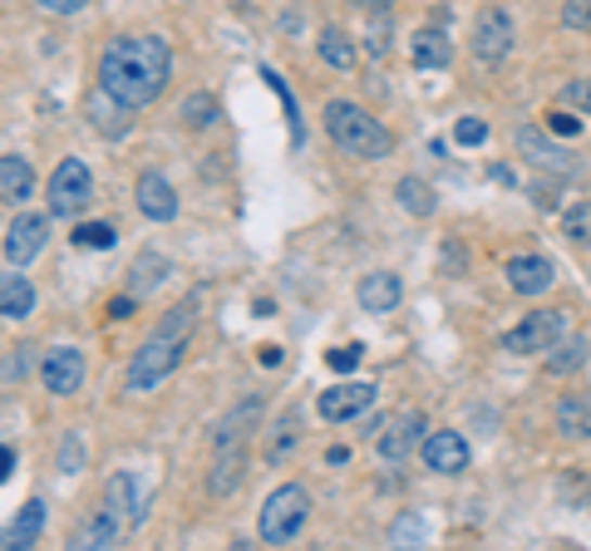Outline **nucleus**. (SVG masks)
Masks as SVG:
<instances>
[{"instance_id": "nucleus-2", "label": "nucleus", "mask_w": 591, "mask_h": 551, "mask_svg": "<svg viewBox=\"0 0 591 551\" xmlns=\"http://www.w3.org/2000/svg\"><path fill=\"white\" fill-rule=\"evenodd\" d=\"M197 300H203V291H197L188 306H178L172 316H163V325H153V335L143 339L139 350H133L129 360V394H149L158 389L163 380H168L178 364H183V350H188V335H193L197 325Z\"/></svg>"}, {"instance_id": "nucleus-39", "label": "nucleus", "mask_w": 591, "mask_h": 551, "mask_svg": "<svg viewBox=\"0 0 591 551\" xmlns=\"http://www.w3.org/2000/svg\"><path fill=\"white\" fill-rule=\"evenodd\" d=\"M30 374V345H11V355H5V384L25 380Z\"/></svg>"}, {"instance_id": "nucleus-41", "label": "nucleus", "mask_w": 591, "mask_h": 551, "mask_svg": "<svg viewBox=\"0 0 591 551\" xmlns=\"http://www.w3.org/2000/svg\"><path fill=\"white\" fill-rule=\"evenodd\" d=\"M548 128H552V133H562V138H577V133H581V118H577V108H571V114H567V104H562L557 114L548 118Z\"/></svg>"}, {"instance_id": "nucleus-15", "label": "nucleus", "mask_w": 591, "mask_h": 551, "mask_svg": "<svg viewBox=\"0 0 591 551\" xmlns=\"http://www.w3.org/2000/svg\"><path fill=\"white\" fill-rule=\"evenodd\" d=\"M508 271V286L517 291V296H542V291H552V281H557V271H552V261L548 256H538V252H523V256H513V261L503 266Z\"/></svg>"}, {"instance_id": "nucleus-12", "label": "nucleus", "mask_w": 591, "mask_h": 551, "mask_svg": "<svg viewBox=\"0 0 591 551\" xmlns=\"http://www.w3.org/2000/svg\"><path fill=\"white\" fill-rule=\"evenodd\" d=\"M261 409H267V403H261V394H252V399H242L232 413H222V419H217V428H213V448H217V453L247 444V434L261 424Z\"/></svg>"}, {"instance_id": "nucleus-24", "label": "nucleus", "mask_w": 591, "mask_h": 551, "mask_svg": "<svg viewBox=\"0 0 591 551\" xmlns=\"http://www.w3.org/2000/svg\"><path fill=\"white\" fill-rule=\"evenodd\" d=\"M242 477H247V448H227V453H217L213 473H207V492H213V498H227V492H236Z\"/></svg>"}, {"instance_id": "nucleus-28", "label": "nucleus", "mask_w": 591, "mask_h": 551, "mask_svg": "<svg viewBox=\"0 0 591 551\" xmlns=\"http://www.w3.org/2000/svg\"><path fill=\"white\" fill-rule=\"evenodd\" d=\"M40 527H44V502L40 498H30L25 502V512L5 527V547L11 551H21V547H35V537H40Z\"/></svg>"}, {"instance_id": "nucleus-38", "label": "nucleus", "mask_w": 591, "mask_h": 551, "mask_svg": "<svg viewBox=\"0 0 591 551\" xmlns=\"http://www.w3.org/2000/svg\"><path fill=\"white\" fill-rule=\"evenodd\" d=\"M360 360H365V345H341V350H331V355H325V364H331L335 374H350Z\"/></svg>"}, {"instance_id": "nucleus-44", "label": "nucleus", "mask_w": 591, "mask_h": 551, "mask_svg": "<svg viewBox=\"0 0 591 551\" xmlns=\"http://www.w3.org/2000/svg\"><path fill=\"white\" fill-rule=\"evenodd\" d=\"M355 11H365V15H389L399 5V0H350Z\"/></svg>"}, {"instance_id": "nucleus-31", "label": "nucleus", "mask_w": 591, "mask_h": 551, "mask_svg": "<svg viewBox=\"0 0 591 551\" xmlns=\"http://www.w3.org/2000/svg\"><path fill=\"white\" fill-rule=\"evenodd\" d=\"M581 364H587V339H557V345H552L548 350V370L552 374H571V370H581Z\"/></svg>"}, {"instance_id": "nucleus-40", "label": "nucleus", "mask_w": 591, "mask_h": 551, "mask_svg": "<svg viewBox=\"0 0 591 551\" xmlns=\"http://www.w3.org/2000/svg\"><path fill=\"white\" fill-rule=\"evenodd\" d=\"M453 138H459L463 149H478V143L488 138V124H484V118H463V124L453 128Z\"/></svg>"}, {"instance_id": "nucleus-22", "label": "nucleus", "mask_w": 591, "mask_h": 551, "mask_svg": "<svg viewBox=\"0 0 591 551\" xmlns=\"http://www.w3.org/2000/svg\"><path fill=\"white\" fill-rule=\"evenodd\" d=\"M517 153H523L527 163H538V168H552V172H567L571 158L552 143L548 133H538V128H517Z\"/></svg>"}, {"instance_id": "nucleus-4", "label": "nucleus", "mask_w": 591, "mask_h": 551, "mask_svg": "<svg viewBox=\"0 0 591 551\" xmlns=\"http://www.w3.org/2000/svg\"><path fill=\"white\" fill-rule=\"evenodd\" d=\"M311 522V492L301 483H281L267 502H261V517H257V531L267 547H291V541L306 531Z\"/></svg>"}, {"instance_id": "nucleus-5", "label": "nucleus", "mask_w": 591, "mask_h": 551, "mask_svg": "<svg viewBox=\"0 0 591 551\" xmlns=\"http://www.w3.org/2000/svg\"><path fill=\"white\" fill-rule=\"evenodd\" d=\"M44 197H50V217H79L89 207V197H94V172H89V163L85 158H65L50 172Z\"/></svg>"}, {"instance_id": "nucleus-9", "label": "nucleus", "mask_w": 591, "mask_h": 551, "mask_svg": "<svg viewBox=\"0 0 591 551\" xmlns=\"http://www.w3.org/2000/svg\"><path fill=\"white\" fill-rule=\"evenodd\" d=\"M44 236H50V217L40 213H15L5 222V266H30L40 256Z\"/></svg>"}, {"instance_id": "nucleus-37", "label": "nucleus", "mask_w": 591, "mask_h": 551, "mask_svg": "<svg viewBox=\"0 0 591 551\" xmlns=\"http://www.w3.org/2000/svg\"><path fill=\"white\" fill-rule=\"evenodd\" d=\"M385 50H389V21H385V15H380V21H375V15H370L365 54H370V60H385Z\"/></svg>"}, {"instance_id": "nucleus-16", "label": "nucleus", "mask_w": 591, "mask_h": 551, "mask_svg": "<svg viewBox=\"0 0 591 551\" xmlns=\"http://www.w3.org/2000/svg\"><path fill=\"white\" fill-rule=\"evenodd\" d=\"M424 467H434V473H463V467H468V444H463V434L434 428V434L424 438Z\"/></svg>"}, {"instance_id": "nucleus-10", "label": "nucleus", "mask_w": 591, "mask_h": 551, "mask_svg": "<svg viewBox=\"0 0 591 551\" xmlns=\"http://www.w3.org/2000/svg\"><path fill=\"white\" fill-rule=\"evenodd\" d=\"M420 438H424V413L404 409V413H395V419L380 428L375 453L385 458V463H404V458H414V444H420Z\"/></svg>"}, {"instance_id": "nucleus-30", "label": "nucleus", "mask_w": 591, "mask_h": 551, "mask_svg": "<svg viewBox=\"0 0 591 551\" xmlns=\"http://www.w3.org/2000/svg\"><path fill=\"white\" fill-rule=\"evenodd\" d=\"M104 508H114L124 522H139V517H143L139 498H133V477H129V473H114V477H108V488H104Z\"/></svg>"}, {"instance_id": "nucleus-7", "label": "nucleus", "mask_w": 591, "mask_h": 551, "mask_svg": "<svg viewBox=\"0 0 591 551\" xmlns=\"http://www.w3.org/2000/svg\"><path fill=\"white\" fill-rule=\"evenodd\" d=\"M508 54H513V21H508V11L488 5V11H478V21H473V60L503 64Z\"/></svg>"}, {"instance_id": "nucleus-46", "label": "nucleus", "mask_w": 591, "mask_h": 551, "mask_svg": "<svg viewBox=\"0 0 591 551\" xmlns=\"http://www.w3.org/2000/svg\"><path fill=\"white\" fill-rule=\"evenodd\" d=\"M60 467H65V473H79V444H75V438L65 444V458H60Z\"/></svg>"}, {"instance_id": "nucleus-20", "label": "nucleus", "mask_w": 591, "mask_h": 551, "mask_svg": "<svg viewBox=\"0 0 591 551\" xmlns=\"http://www.w3.org/2000/svg\"><path fill=\"white\" fill-rule=\"evenodd\" d=\"M35 192V172L21 153H0V197L11 202V207H25Z\"/></svg>"}, {"instance_id": "nucleus-14", "label": "nucleus", "mask_w": 591, "mask_h": 551, "mask_svg": "<svg viewBox=\"0 0 591 551\" xmlns=\"http://www.w3.org/2000/svg\"><path fill=\"white\" fill-rule=\"evenodd\" d=\"M355 300H360V310H370V316H389V310H399V300H404V281H399L395 271H365L360 286H355Z\"/></svg>"}, {"instance_id": "nucleus-1", "label": "nucleus", "mask_w": 591, "mask_h": 551, "mask_svg": "<svg viewBox=\"0 0 591 551\" xmlns=\"http://www.w3.org/2000/svg\"><path fill=\"white\" fill-rule=\"evenodd\" d=\"M172 50L163 35H114L99 54V89L129 108H149L168 89Z\"/></svg>"}, {"instance_id": "nucleus-48", "label": "nucleus", "mask_w": 591, "mask_h": 551, "mask_svg": "<svg viewBox=\"0 0 591 551\" xmlns=\"http://www.w3.org/2000/svg\"><path fill=\"white\" fill-rule=\"evenodd\" d=\"M261 364H267V370H277V364H281V350H277V345H261Z\"/></svg>"}, {"instance_id": "nucleus-17", "label": "nucleus", "mask_w": 591, "mask_h": 551, "mask_svg": "<svg viewBox=\"0 0 591 551\" xmlns=\"http://www.w3.org/2000/svg\"><path fill=\"white\" fill-rule=\"evenodd\" d=\"M133 114H139V108L118 104L108 89H94V94H89V124H94L104 138H124V133H129V128H133Z\"/></svg>"}, {"instance_id": "nucleus-43", "label": "nucleus", "mask_w": 591, "mask_h": 551, "mask_svg": "<svg viewBox=\"0 0 591 551\" xmlns=\"http://www.w3.org/2000/svg\"><path fill=\"white\" fill-rule=\"evenodd\" d=\"M133 306H139V296H133V291H129V296H114V300H108V316H114V320H129Z\"/></svg>"}, {"instance_id": "nucleus-19", "label": "nucleus", "mask_w": 591, "mask_h": 551, "mask_svg": "<svg viewBox=\"0 0 591 551\" xmlns=\"http://www.w3.org/2000/svg\"><path fill=\"white\" fill-rule=\"evenodd\" d=\"M0 310H5V320L35 316V286L25 281V266H11V271L0 276Z\"/></svg>"}, {"instance_id": "nucleus-13", "label": "nucleus", "mask_w": 591, "mask_h": 551, "mask_svg": "<svg viewBox=\"0 0 591 551\" xmlns=\"http://www.w3.org/2000/svg\"><path fill=\"white\" fill-rule=\"evenodd\" d=\"M133 202H139V213L149 217V222H172V217H178V192H172V182L163 178V172H139Z\"/></svg>"}, {"instance_id": "nucleus-35", "label": "nucleus", "mask_w": 591, "mask_h": 551, "mask_svg": "<svg viewBox=\"0 0 591 551\" xmlns=\"http://www.w3.org/2000/svg\"><path fill=\"white\" fill-rule=\"evenodd\" d=\"M557 104L577 108V114H591V79H571V85H562Z\"/></svg>"}, {"instance_id": "nucleus-27", "label": "nucleus", "mask_w": 591, "mask_h": 551, "mask_svg": "<svg viewBox=\"0 0 591 551\" xmlns=\"http://www.w3.org/2000/svg\"><path fill=\"white\" fill-rule=\"evenodd\" d=\"M557 428H562V438H591V399L587 394L557 399Z\"/></svg>"}, {"instance_id": "nucleus-32", "label": "nucleus", "mask_w": 591, "mask_h": 551, "mask_svg": "<svg viewBox=\"0 0 591 551\" xmlns=\"http://www.w3.org/2000/svg\"><path fill=\"white\" fill-rule=\"evenodd\" d=\"M562 232H567V242L591 246V202H571L562 213Z\"/></svg>"}, {"instance_id": "nucleus-36", "label": "nucleus", "mask_w": 591, "mask_h": 551, "mask_svg": "<svg viewBox=\"0 0 591 551\" xmlns=\"http://www.w3.org/2000/svg\"><path fill=\"white\" fill-rule=\"evenodd\" d=\"M562 25L577 35H591V0H567L562 5Z\"/></svg>"}, {"instance_id": "nucleus-34", "label": "nucleus", "mask_w": 591, "mask_h": 551, "mask_svg": "<svg viewBox=\"0 0 591 551\" xmlns=\"http://www.w3.org/2000/svg\"><path fill=\"white\" fill-rule=\"evenodd\" d=\"M118 242V232L108 222H85L75 227V246H85V252H108V246Z\"/></svg>"}, {"instance_id": "nucleus-18", "label": "nucleus", "mask_w": 591, "mask_h": 551, "mask_svg": "<svg viewBox=\"0 0 591 551\" xmlns=\"http://www.w3.org/2000/svg\"><path fill=\"white\" fill-rule=\"evenodd\" d=\"M409 60H414V69H449V64H453L449 35L434 30V25L414 30V35H409Z\"/></svg>"}, {"instance_id": "nucleus-47", "label": "nucleus", "mask_w": 591, "mask_h": 551, "mask_svg": "<svg viewBox=\"0 0 591 551\" xmlns=\"http://www.w3.org/2000/svg\"><path fill=\"white\" fill-rule=\"evenodd\" d=\"M11 473H15V448L5 444V448H0V477H11Z\"/></svg>"}, {"instance_id": "nucleus-45", "label": "nucleus", "mask_w": 591, "mask_h": 551, "mask_svg": "<svg viewBox=\"0 0 591 551\" xmlns=\"http://www.w3.org/2000/svg\"><path fill=\"white\" fill-rule=\"evenodd\" d=\"M389 424V419H380V413H360V434H365V438H380V428H385Z\"/></svg>"}, {"instance_id": "nucleus-11", "label": "nucleus", "mask_w": 591, "mask_h": 551, "mask_svg": "<svg viewBox=\"0 0 591 551\" xmlns=\"http://www.w3.org/2000/svg\"><path fill=\"white\" fill-rule=\"evenodd\" d=\"M370 403H375V384H335V389L321 394L316 413H321L325 424H350V419H360Z\"/></svg>"}, {"instance_id": "nucleus-23", "label": "nucleus", "mask_w": 591, "mask_h": 551, "mask_svg": "<svg viewBox=\"0 0 591 551\" xmlns=\"http://www.w3.org/2000/svg\"><path fill=\"white\" fill-rule=\"evenodd\" d=\"M316 54H321V64L335 69V75H350L355 69V40L341 30V25H325V30L316 35Z\"/></svg>"}, {"instance_id": "nucleus-49", "label": "nucleus", "mask_w": 591, "mask_h": 551, "mask_svg": "<svg viewBox=\"0 0 591 551\" xmlns=\"http://www.w3.org/2000/svg\"><path fill=\"white\" fill-rule=\"evenodd\" d=\"M325 463H331V467L335 463H350V448H331V453H325Z\"/></svg>"}, {"instance_id": "nucleus-42", "label": "nucleus", "mask_w": 591, "mask_h": 551, "mask_svg": "<svg viewBox=\"0 0 591 551\" xmlns=\"http://www.w3.org/2000/svg\"><path fill=\"white\" fill-rule=\"evenodd\" d=\"M89 0H35V11H44V15H79Z\"/></svg>"}, {"instance_id": "nucleus-26", "label": "nucleus", "mask_w": 591, "mask_h": 551, "mask_svg": "<svg viewBox=\"0 0 591 551\" xmlns=\"http://www.w3.org/2000/svg\"><path fill=\"white\" fill-rule=\"evenodd\" d=\"M296 448H301V413L291 409V413H281L277 428H271V438H267V463L281 467L291 453H296Z\"/></svg>"}, {"instance_id": "nucleus-8", "label": "nucleus", "mask_w": 591, "mask_h": 551, "mask_svg": "<svg viewBox=\"0 0 591 551\" xmlns=\"http://www.w3.org/2000/svg\"><path fill=\"white\" fill-rule=\"evenodd\" d=\"M40 384L54 394V399H69V394H79V384H85V355H79L75 345H54V350H44Z\"/></svg>"}, {"instance_id": "nucleus-3", "label": "nucleus", "mask_w": 591, "mask_h": 551, "mask_svg": "<svg viewBox=\"0 0 591 551\" xmlns=\"http://www.w3.org/2000/svg\"><path fill=\"white\" fill-rule=\"evenodd\" d=\"M325 133H331L335 149L360 158V163H380L395 153V133H389L375 114L350 104V99H331V104H325Z\"/></svg>"}, {"instance_id": "nucleus-29", "label": "nucleus", "mask_w": 591, "mask_h": 551, "mask_svg": "<svg viewBox=\"0 0 591 551\" xmlns=\"http://www.w3.org/2000/svg\"><path fill=\"white\" fill-rule=\"evenodd\" d=\"M395 197H399V207H404V213H414V217H429L434 207H439V197L429 192V182L414 178V172L395 182Z\"/></svg>"}, {"instance_id": "nucleus-6", "label": "nucleus", "mask_w": 591, "mask_h": 551, "mask_svg": "<svg viewBox=\"0 0 591 551\" xmlns=\"http://www.w3.org/2000/svg\"><path fill=\"white\" fill-rule=\"evenodd\" d=\"M562 335H567V316H562V306H542V310H532L527 320H517V325L508 330L503 350L508 355H548Z\"/></svg>"}, {"instance_id": "nucleus-33", "label": "nucleus", "mask_w": 591, "mask_h": 551, "mask_svg": "<svg viewBox=\"0 0 591 551\" xmlns=\"http://www.w3.org/2000/svg\"><path fill=\"white\" fill-rule=\"evenodd\" d=\"M183 124H188V128H207V124H217V99L207 94V89H197V94H188V99H183Z\"/></svg>"}, {"instance_id": "nucleus-21", "label": "nucleus", "mask_w": 591, "mask_h": 551, "mask_svg": "<svg viewBox=\"0 0 591 551\" xmlns=\"http://www.w3.org/2000/svg\"><path fill=\"white\" fill-rule=\"evenodd\" d=\"M118 531H124V517H118L114 508H94L85 517V527L75 531V547L79 551H99V547H114Z\"/></svg>"}, {"instance_id": "nucleus-25", "label": "nucleus", "mask_w": 591, "mask_h": 551, "mask_svg": "<svg viewBox=\"0 0 591 551\" xmlns=\"http://www.w3.org/2000/svg\"><path fill=\"white\" fill-rule=\"evenodd\" d=\"M172 276V261L163 252H139V261H133V271H129V291L133 296H149V291H158L163 281Z\"/></svg>"}]
</instances>
